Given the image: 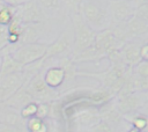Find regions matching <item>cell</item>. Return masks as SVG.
<instances>
[{"label": "cell", "mask_w": 148, "mask_h": 132, "mask_svg": "<svg viewBox=\"0 0 148 132\" xmlns=\"http://www.w3.org/2000/svg\"><path fill=\"white\" fill-rule=\"evenodd\" d=\"M80 14L83 21L95 31L108 29L111 22L108 6H103L96 0H82Z\"/></svg>", "instance_id": "cell-1"}, {"label": "cell", "mask_w": 148, "mask_h": 132, "mask_svg": "<svg viewBox=\"0 0 148 132\" xmlns=\"http://www.w3.org/2000/svg\"><path fill=\"white\" fill-rule=\"evenodd\" d=\"M74 23V41H73V57L77 56L80 52L89 47L95 39L96 32L90 28L82 19L81 14L72 16Z\"/></svg>", "instance_id": "cell-2"}, {"label": "cell", "mask_w": 148, "mask_h": 132, "mask_svg": "<svg viewBox=\"0 0 148 132\" xmlns=\"http://www.w3.org/2000/svg\"><path fill=\"white\" fill-rule=\"evenodd\" d=\"M46 49L47 44L34 42L18 45L14 51L10 52V54L17 63H20L22 66H25L44 58Z\"/></svg>", "instance_id": "cell-3"}, {"label": "cell", "mask_w": 148, "mask_h": 132, "mask_svg": "<svg viewBox=\"0 0 148 132\" xmlns=\"http://www.w3.org/2000/svg\"><path fill=\"white\" fill-rule=\"evenodd\" d=\"M14 15H16L22 23H39L46 19L45 12L37 0H27L22 5L14 7Z\"/></svg>", "instance_id": "cell-4"}, {"label": "cell", "mask_w": 148, "mask_h": 132, "mask_svg": "<svg viewBox=\"0 0 148 132\" xmlns=\"http://www.w3.org/2000/svg\"><path fill=\"white\" fill-rule=\"evenodd\" d=\"M135 5L133 0H110L108 10L110 15V23L126 22L134 16Z\"/></svg>", "instance_id": "cell-5"}, {"label": "cell", "mask_w": 148, "mask_h": 132, "mask_svg": "<svg viewBox=\"0 0 148 132\" xmlns=\"http://www.w3.org/2000/svg\"><path fill=\"white\" fill-rule=\"evenodd\" d=\"M24 85L29 90V93L31 94L34 101L46 102L53 98V95H56L53 88H50L46 85V82L44 81V78L39 73L31 76Z\"/></svg>", "instance_id": "cell-6"}, {"label": "cell", "mask_w": 148, "mask_h": 132, "mask_svg": "<svg viewBox=\"0 0 148 132\" xmlns=\"http://www.w3.org/2000/svg\"><path fill=\"white\" fill-rule=\"evenodd\" d=\"M27 82L23 72H16L0 76V105L5 103L18 88Z\"/></svg>", "instance_id": "cell-7"}, {"label": "cell", "mask_w": 148, "mask_h": 132, "mask_svg": "<svg viewBox=\"0 0 148 132\" xmlns=\"http://www.w3.org/2000/svg\"><path fill=\"white\" fill-rule=\"evenodd\" d=\"M73 41H74V36L69 31H64L53 43L47 45L44 59H49V58L65 53L73 45Z\"/></svg>", "instance_id": "cell-8"}, {"label": "cell", "mask_w": 148, "mask_h": 132, "mask_svg": "<svg viewBox=\"0 0 148 132\" xmlns=\"http://www.w3.org/2000/svg\"><path fill=\"white\" fill-rule=\"evenodd\" d=\"M140 49L141 45L134 41H126L120 46V57L123 63L126 66L134 67L136 64L141 61L140 57Z\"/></svg>", "instance_id": "cell-9"}, {"label": "cell", "mask_w": 148, "mask_h": 132, "mask_svg": "<svg viewBox=\"0 0 148 132\" xmlns=\"http://www.w3.org/2000/svg\"><path fill=\"white\" fill-rule=\"evenodd\" d=\"M148 34V23L143 20L132 16L128 21L125 22V37L126 41H131L136 37H141Z\"/></svg>", "instance_id": "cell-10"}, {"label": "cell", "mask_w": 148, "mask_h": 132, "mask_svg": "<svg viewBox=\"0 0 148 132\" xmlns=\"http://www.w3.org/2000/svg\"><path fill=\"white\" fill-rule=\"evenodd\" d=\"M32 101H34V98H32L31 94L27 89L25 85H23L9 98H7L3 104H6V105H8L10 108H14V109H16V110L20 111L24 105H27L28 103H30Z\"/></svg>", "instance_id": "cell-11"}, {"label": "cell", "mask_w": 148, "mask_h": 132, "mask_svg": "<svg viewBox=\"0 0 148 132\" xmlns=\"http://www.w3.org/2000/svg\"><path fill=\"white\" fill-rule=\"evenodd\" d=\"M43 31V22L39 23H23L22 31L18 39V45L37 42L38 37Z\"/></svg>", "instance_id": "cell-12"}, {"label": "cell", "mask_w": 148, "mask_h": 132, "mask_svg": "<svg viewBox=\"0 0 148 132\" xmlns=\"http://www.w3.org/2000/svg\"><path fill=\"white\" fill-rule=\"evenodd\" d=\"M0 123L15 126H25V119L21 116L20 111L6 104L0 105Z\"/></svg>", "instance_id": "cell-13"}, {"label": "cell", "mask_w": 148, "mask_h": 132, "mask_svg": "<svg viewBox=\"0 0 148 132\" xmlns=\"http://www.w3.org/2000/svg\"><path fill=\"white\" fill-rule=\"evenodd\" d=\"M140 105H141L140 97L134 95V93H132L124 96H119V101L116 108L120 113H131L135 111Z\"/></svg>", "instance_id": "cell-14"}, {"label": "cell", "mask_w": 148, "mask_h": 132, "mask_svg": "<svg viewBox=\"0 0 148 132\" xmlns=\"http://www.w3.org/2000/svg\"><path fill=\"white\" fill-rule=\"evenodd\" d=\"M44 81L50 88H58L59 86L62 85V82L66 80V73L65 69L61 66L58 67H50L45 74H44Z\"/></svg>", "instance_id": "cell-15"}, {"label": "cell", "mask_w": 148, "mask_h": 132, "mask_svg": "<svg viewBox=\"0 0 148 132\" xmlns=\"http://www.w3.org/2000/svg\"><path fill=\"white\" fill-rule=\"evenodd\" d=\"M23 66L17 63L10 53L3 52L1 54V63H0V76H5L7 74L16 73V72H22Z\"/></svg>", "instance_id": "cell-16"}, {"label": "cell", "mask_w": 148, "mask_h": 132, "mask_svg": "<svg viewBox=\"0 0 148 132\" xmlns=\"http://www.w3.org/2000/svg\"><path fill=\"white\" fill-rule=\"evenodd\" d=\"M121 113L117 110L116 107H112L111 104H109L108 102L102 104V108H101V117L110 124L111 123H118L120 120V116Z\"/></svg>", "instance_id": "cell-17"}, {"label": "cell", "mask_w": 148, "mask_h": 132, "mask_svg": "<svg viewBox=\"0 0 148 132\" xmlns=\"http://www.w3.org/2000/svg\"><path fill=\"white\" fill-rule=\"evenodd\" d=\"M25 127L28 130V132H47V125L44 122V119L38 118L36 116L30 117L27 119L25 122Z\"/></svg>", "instance_id": "cell-18"}, {"label": "cell", "mask_w": 148, "mask_h": 132, "mask_svg": "<svg viewBox=\"0 0 148 132\" xmlns=\"http://www.w3.org/2000/svg\"><path fill=\"white\" fill-rule=\"evenodd\" d=\"M14 16V7H10L8 5L0 6V25L7 27Z\"/></svg>", "instance_id": "cell-19"}, {"label": "cell", "mask_w": 148, "mask_h": 132, "mask_svg": "<svg viewBox=\"0 0 148 132\" xmlns=\"http://www.w3.org/2000/svg\"><path fill=\"white\" fill-rule=\"evenodd\" d=\"M60 2L64 3L65 8L67 9L71 16L80 15V7L82 0H60Z\"/></svg>", "instance_id": "cell-20"}, {"label": "cell", "mask_w": 148, "mask_h": 132, "mask_svg": "<svg viewBox=\"0 0 148 132\" xmlns=\"http://www.w3.org/2000/svg\"><path fill=\"white\" fill-rule=\"evenodd\" d=\"M36 110H37V103L35 101L28 103L27 105H24L21 110H20V113L21 116L24 118V119H28L30 117H34L36 115Z\"/></svg>", "instance_id": "cell-21"}, {"label": "cell", "mask_w": 148, "mask_h": 132, "mask_svg": "<svg viewBox=\"0 0 148 132\" xmlns=\"http://www.w3.org/2000/svg\"><path fill=\"white\" fill-rule=\"evenodd\" d=\"M51 112V104L49 102H40L37 104V110H36V117L38 118H46Z\"/></svg>", "instance_id": "cell-22"}, {"label": "cell", "mask_w": 148, "mask_h": 132, "mask_svg": "<svg viewBox=\"0 0 148 132\" xmlns=\"http://www.w3.org/2000/svg\"><path fill=\"white\" fill-rule=\"evenodd\" d=\"M44 10H56L60 7V0H37Z\"/></svg>", "instance_id": "cell-23"}, {"label": "cell", "mask_w": 148, "mask_h": 132, "mask_svg": "<svg viewBox=\"0 0 148 132\" xmlns=\"http://www.w3.org/2000/svg\"><path fill=\"white\" fill-rule=\"evenodd\" d=\"M134 16H136V17H139V19H141L148 23V2L136 6L135 12H134Z\"/></svg>", "instance_id": "cell-24"}, {"label": "cell", "mask_w": 148, "mask_h": 132, "mask_svg": "<svg viewBox=\"0 0 148 132\" xmlns=\"http://www.w3.org/2000/svg\"><path fill=\"white\" fill-rule=\"evenodd\" d=\"M134 74L142 78H148V61L141 60L139 64H136L134 66Z\"/></svg>", "instance_id": "cell-25"}, {"label": "cell", "mask_w": 148, "mask_h": 132, "mask_svg": "<svg viewBox=\"0 0 148 132\" xmlns=\"http://www.w3.org/2000/svg\"><path fill=\"white\" fill-rule=\"evenodd\" d=\"M132 124H133V127L138 129L139 131L146 130L148 126V118H146L143 116H136L132 119Z\"/></svg>", "instance_id": "cell-26"}, {"label": "cell", "mask_w": 148, "mask_h": 132, "mask_svg": "<svg viewBox=\"0 0 148 132\" xmlns=\"http://www.w3.org/2000/svg\"><path fill=\"white\" fill-rule=\"evenodd\" d=\"M0 132H28L25 126H15L0 123Z\"/></svg>", "instance_id": "cell-27"}, {"label": "cell", "mask_w": 148, "mask_h": 132, "mask_svg": "<svg viewBox=\"0 0 148 132\" xmlns=\"http://www.w3.org/2000/svg\"><path fill=\"white\" fill-rule=\"evenodd\" d=\"M92 132H112V127L109 123H106L105 120H102L94 126Z\"/></svg>", "instance_id": "cell-28"}, {"label": "cell", "mask_w": 148, "mask_h": 132, "mask_svg": "<svg viewBox=\"0 0 148 132\" xmlns=\"http://www.w3.org/2000/svg\"><path fill=\"white\" fill-rule=\"evenodd\" d=\"M140 57H141V60L148 61V43L145 44V45H141V49H140Z\"/></svg>", "instance_id": "cell-29"}, {"label": "cell", "mask_w": 148, "mask_h": 132, "mask_svg": "<svg viewBox=\"0 0 148 132\" xmlns=\"http://www.w3.org/2000/svg\"><path fill=\"white\" fill-rule=\"evenodd\" d=\"M2 1L5 2V5H8L10 7H17L23 2H25L27 0H2Z\"/></svg>", "instance_id": "cell-30"}, {"label": "cell", "mask_w": 148, "mask_h": 132, "mask_svg": "<svg viewBox=\"0 0 148 132\" xmlns=\"http://www.w3.org/2000/svg\"><path fill=\"white\" fill-rule=\"evenodd\" d=\"M133 2H134L135 6H139V5H142V3H147L148 0H133Z\"/></svg>", "instance_id": "cell-31"}, {"label": "cell", "mask_w": 148, "mask_h": 132, "mask_svg": "<svg viewBox=\"0 0 148 132\" xmlns=\"http://www.w3.org/2000/svg\"><path fill=\"white\" fill-rule=\"evenodd\" d=\"M128 132H140V131H139L138 129H135V127H132V129H131Z\"/></svg>", "instance_id": "cell-32"}]
</instances>
